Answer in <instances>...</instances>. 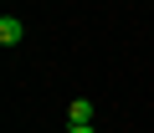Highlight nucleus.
<instances>
[{
	"label": "nucleus",
	"mask_w": 154,
	"mask_h": 133,
	"mask_svg": "<svg viewBox=\"0 0 154 133\" xmlns=\"http://www.w3.org/2000/svg\"><path fill=\"white\" fill-rule=\"evenodd\" d=\"M21 36H26V26L16 16H0V46H21Z\"/></svg>",
	"instance_id": "nucleus-1"
},
{
	"label": "nucleus",
	"mask_w": 154,
	"mask_h": 133,
	"mask_svg": "<svg viewBox=\"0 0 154 133\" xmlns=\"http://www.w3.org/2000/svg\"><path fill=\"white\" fill-rule=\"evenodd\" d=\"M72 123H93V102H88V97H72V102H67V128H72Z\"/></svg>",
	"instance_id": "nucleus-2"
},
{
	"label": "nucleus",
	"mask_w": 154,
	"mask_h": 133,
	"mask_svg": "<svg viewBox=\"0 0 154 133\" xmlns=\"http://www.w3.org/2000/svg\"><path fill=\"white\" fill-rule=\"evenodd\" d=\"M67 133H98V128H93V123H72Z\"/></svg>",
	"instance_id": "nucleus-3"
}]
</instances>
